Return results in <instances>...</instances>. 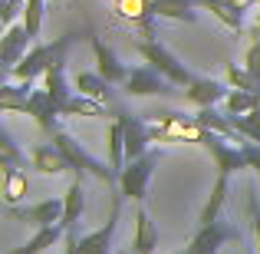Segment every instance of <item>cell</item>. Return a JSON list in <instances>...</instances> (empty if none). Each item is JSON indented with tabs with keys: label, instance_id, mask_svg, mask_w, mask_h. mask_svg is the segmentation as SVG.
I'll list each match as a JSON object with an SVG mask.
<instances>
[{
	"label": "cell",
	"instance_id": "cell-35",
	"mask_svg": "<svg viewBox=\"0 0 260 254\" xmlns=\"http://www.w3.org/2000/svg\"><path fill=\"white\" fill-rule=\"evenodd\" d=\"M241 149H244V155H247V162H250V168L260 175V142H250V139H244L241 142Z\"/></svg>",
	"mask_w": 260,
	"mask_h": 254
},
{
	"label": "cell",
	"instance_id": "cell-12",
	"mask_svg": "<svg viewBox=\"0 0 260 254\" xmlns=\"http://www.w3.org/2000/svg\"><path fill=\"white\" fill-rule=\"evenodd\" d=\"M89 46H92V57H95V73H102V76H106L112 86L115 83H119V86L125 83L128 70H125V63L115 57L112 46H106V40L95 37V33H89Z\"/></svg>",
	"mask_w": 260,
	"mask_h": 254
},
{
	"label": "cell",
	"instance_id": "cell-10",
	"mask_svg": "<svg viewBox=\"0 0 260 254\" xmlns=\"http://www.w3.org/2000/svg\"><path fill=\"white\" fill-rule=\"evenodd\" d=\"M115 119L122 122V132H125V159H139V155L148 152V142L152 139V129H148V119H139V116H128L125 109L115 112Z\"/></svg>",
	"mask_w": 260,
	"mask_h": 254
},
{
	"label": "cell",
	"instance_id": "cell-9",
	"mask_svg": "<svg viewBox=\"0 0 260 254\" xmlns=\"http://www.w3.org/2000/svg\"><path fill=\"white\" fill-rule=\"evenodd\" d=\"M37 43L33 40V33L26 30L23 23H13V26H7L4 30V37H0V63H4V70L10 73L13 66L20 63V60L30 53V46Z\"/></svg>",
	"mask_w": 260,
	"mask_h": 254
},
{
	"label": "cell",
	"instance_id": "cell-8",
	"mask_svg": "<svg viewBox=\"0 0 260 254\" xmlns=\"http://www.w3.org/2000/svg\"><path fill=\"white\" fill-rule=\"evenodd\" d=\"M10 218L30 224L33 231L50 228V224H63V202H59V198H43V202L26 205V208H17V205H13V208H10Z\"/></svg>",
	"mask_w": 260,
	"mask_h": 254
},
{
	"label": "cell",
	"instance_id": "cell-2",
	"mask_svg": "<svg viewBox=\"0 0 260 254\" xmlns=\"http://www.w3.org/2000/svg\"><path fill=\"white\" fill-rule=\"evenodd\" d=\"M53 146L66 155V162H70V168L76 172V175H83V178L92 175V178H99V182H106V185H119V175L112 172V165H106V162H99L95 155H89L70 132L56 129V132H53Z\"/></svg>",
	"mask_w": 260,
	"mask_h": 254
},
{
	"label": "cell",
	"instance_id": "cell-5",
	"mask_svg": "<svg viewBox=\"0 0 260 254\" xmlns=\"http://www.w3.org/2000/svg\"><path fill=\"white\" fill-rule=\"evenodd\" d=\"M158 159H161V152H145V155H139V159L125 162V168H122V175H119V191L128 202L142 205L148 198V178H152Z\"/></svg>",
	"mask_w": 260,
	"mask_h": 254
},
{
	"label": "cell",
	"instance_id": "cell-31",
	"mask_svg": "<svg viewBox=\"0 0 260 254\" xmlns=\"http://www.w3.org/2000/svg\"><path fill=\"white\" fill-rule=\"evenodd\" d=\"M224 83H228L231 89H250V93H260V83L250 76L247 70H244V66H237V63L228 66V76H224Z\"/></svg>",
	"mask_w": 260,
	"mask_h": 254
},
{
	"label": "cell",
	"instance_id": "cell-34",
	"mask_svg": "<svg viewBox=\"0 0 260 254\" xmlns=\"http://www.w3.org/2000/svg\"><path fill=\"white\" fill-rule=\"evenodd\" d=\"M247 208H250V228H254V241H257V254H260V202L254 191L247 198Z\"/></svg>",
	"mask_w": 260,
	"mask_h": 254
},
{
	"label": "cell",
	"instance_id": "cell-22",
	"mask_svg": "<svg viewBox=\"0 0 260 254\" xmlns=\"http://www.w3.org/2000/svg\"><path fill=\"white\" fill-rule=\"evenodd\" d=\"M63 238H66V228H63V224H50V228H40L26 244H20V248H13V251H7V254H43L46 248L59 244Z\"/></svg>",
	"mask_w": 260,
	"mask_h": 254
},
{
	"label": "cell",
	"instance_id": "cell-28",
	"mask_svg": "<svg viewBox=\"0 0 260 254\" xmlns=\"http://www.w3.org/2000/svg\"><path fill=\"white\" fill-rule=\"evenodd\" d=\"M23 159V152L17 149V142L10 139V132L7 129H0V168H17Z\"/></svg>",
	"mask_w": 260,
	"mask_h": 254
},
{
	"label": "cell",
	"instance_id": "cell-24",
	"mask_svg": "<svg viewBox=\"0 0 260 254\" xmlns=\"http://www.w3.org/2000/svg\"><path fill=\"white\" fill-rule=\"evenodd\" d=\"M106 149H109V165H112L115 175H122L125 168V132H122V122L112 119V126L106 129Z\"/></svg>",
	"mask_w": 260,
	"mask_h": 254
},
{
	"label": "cell",
	"instance_id": "cell-23",
	"mask_svg": "<svg viewBox=\"0 0 260 254\" xmlns=\"http://www.w3.org/2000/svg\"><path fill=\"white\" fill-rule=\"evenodd\" d=\"M228 185H231V175H221V172H217L214 188H211L208 202H204V208H201V218H198L201 224H211V221L221 218V208H224V202H228Z\"/></svg>",
	"mask_w": 260,
	"mask_h": 254
},
{
	"label": "cell",
	"instance_id": "cell-1",
	"mask_svg": "<svg viewBox=\"0 0 260 254\" xmlns=\"http://www.w3.org/2000/svg\"><path fill=\"white\" fill-rule=\"evenodd\" d=\"M122 191L112 195V211H109V221L102 228L89 231V235L76 238V231H66V251L63 254H112V238H115V228H119V215H122Z\"/></svg>",
	"mask_w": 260,
	"mask_h": 254
},
{
	"label": "cell",
	"instance_id": "cell-16",
	"mask_svg": "<svg viewBox=\"0 0 260 254\" xmlns=\"http://www.w3.org/2000/svg\"><path fill=\"white\" fill-rule=\"evenodd\" d=\"M115 13H119L122 20H128L132 26H139L142 37H158L155 33V13H152V0H115Z\"/></svg>",
	"mask_w": 260,
	"mask_h": 254
},
{
	"label": "cell",
	"instance_id": "cell-33",
	"mask_svg": "<svg viewBox=\"0 0 260 254\" xmlns=\"http://www.w3.org/2000/svg\"><path fill=\"white\" fill-rule=\"evenodd\" d=\"M244 70L260 83V40H250L247 46V57H244Z\"/></svg>",
	"mask_w": 260,
	"mask_h": 254
},
{
	"label": "cell",
	"instance_id": "cell-27",
	"mask_svg": "<svg viewBox=\"0 0 260 254\" xmlns=\"http://www.w3.org/2000/svg\"><path fill=\"white\" fill-rule=\"evenodd\" d=\"M198 7L211 10V17L221 20V23L228 26V30H234V33H241V30H244V10H234V7L217 4V0H198Z\"/></svg>",
	"mask_w": 260,
	"mask_h": 254
},
{
	"label": "cell",
	"instance_id": "cell-36",
	"mask_svg": "<svg viewBox=\"0 0 260 254\" xmlns=\"http://www.w3.org/2000/svg\"><path fill=\"white\" fill-rule=\"evenodd\" d=\"M217 4H228V7H234V10L247 13V10H254V7H257V0H217Z\"/></svg>",
	"mask_w": 260,
	"mask_h": 254
},
{
	"label": "cell",
	"instance_id": "cell-30",
	"mask_svg": "<svg viewBox=\"0 0 260 254\" xmlns=\"http://www.w3.org/2000/svg\"><path fill=\"white\" fill-rule=\"evenodd\" d=\"M231 122H234V129L244 135V139L260 142V106L254 112H247V116H231Z\"/></svg>",
	"mask_w": 260,
	"mask_h": 254
},
{
	"label": "cell",
	"instance_id": "cell-15",
	"mask_svg": "<svg viewBox=\"0 0 260 254\" xmlns=\"http://www.w3.org/2000/svg\"><path fill=\"white\" fill-rule=\"evenodd\" d=\"M158 251V228H155L152 215H148L145 202L135 205V235L128 244V254H155Z\"/></svg>",
	"mask_w": 260,
	"mask_h": 254
},
{
	"label": "cell",
	"instance_id": "cell-29",
	"mask_svg": "<svg viewBox=\"0 0 260 254\" xmlns=\"http://www.w3.org/2000/svg\"><path fill=\"white\" fill-rule=\"evenodd\" d=\"M43 17H46V4H43V0H26V7H23V26L33 33V40H37L40 30H43Z\"/></svg>",
	"mask_w": 260,
	"mask_h": 254
},
{
	"label": "cell",
	"instance_id": "cell-4",
	"mask_svg": "<svg viewBox=\"0 0 260 254\" xmlns=\"http://www.w3.org/2000/svg\"><path fill=\"white\" fill-rule=\"evenodd\" d=\"M135 53H139L142 60H145L148 66H155V70L161 73V76L165 79H172L175 86H188L191 79H194V73L188 70V66L181 63V60L175 57L172 50H168V46H161L158 43V37H152V40H139V43H135Z\"/></svg>",
	"mask_w": 260,
	"mask_h": 254
},
{
	"label": "cell",
	"instance_id": "cell-19",
	"mask_svg": "<svg viewBox=\"0 0 260 254\" xmlns=\"http://www.w3.org/2000/svg\"><path fill=\"white\" fill-rule=\"evenodd\" d=\"M30 168H37L40 175H63V172H73L70 162H66V155L59 152L56 146H40V149H33Z\"/></svg>",
	"mask_w": 260,
	"mask_h": 254
},
{
	"label": "cell",
	"instance_id": "cell-21",
	"mask_svg": "<svg viewBox=\"0 0 260 254\" xmlns=\"http://www.w3.org/2000/svg\"><path fill=\"white\" fill-rule=\"evenodd\" d=\"M194 119H198V126L211 129V132H221V135H228V139H231V142H237V146L244 142V135L234 129L231 116H221L214 106H204V109H198V112H194Z\"/></svg>",
	"mask_w": 260,
	"mask_h": 254
},
{
	"label": "cell",
	"instance_id": "cell-13",
	"mask_svg": "<svg viewBox=\"0 0 260 254\" xmlns=\"http://www.w3.org/2000/svg\"><path fill=\"white\" fill-rule=\"evenodd\" d=\"M228 93H231L228 83H221V79H211V76H194L188 86H184V99L194 102L198 109L224 102V99H228Z\"/></svg>",
	"mask_w": 260,
	"mask_h": 254
},
{
	"label": "cell",
	"instance_id": "cell-37",
	"mask_svg": "<svg viewBox=\"0 0 260 254\" xmlns=\"http://www.w3.org/2000/svg\"><path fill=\"white\" fill-rule=\"evenodd\" d=\"M250 40H260V20H257V26L250 30Z\"/></svg>",
	"mask_w": 260,
	"mask_h": 254
},
{
	"label": "cell",
	"instance_id": "cell-32",
	"mask_svg": "<svg viewBox=\"0 0 260 254\" xmlns=\"http://www.w3.org/2000/svg\"><path fill=\"white\" fill-rule=\"evenodd\" d=\"M23 7H26V0H4V10H0V26H13V20L17 17H23Z\"/></svg>",
	"mask_w": 260,
	"mask_h": 254
},
{
	"label": "cell",
	"instance_id": "cell-3",
	"mask_svg": "<svg viewBox=\"0 0 260 254\" xmlns=\"http://www.w3.org/2000/svg\"><path fill=\"white\" fill-rule=\"evenodd\" d=\"M70 43H73V33H63V37H56L53 43H33L30 53L10 70V76L17 79V83H33L37 76H43V73L50 70V63L59 57V53L70 50Z\"/></svg>",
	"mask_w": 260,
	"mask_h": 254
},
{
	"label": "cell",
	"instance_id": "cell-6",
	"mask_svg": "<svg viewBox=\"0 0 260 254\" xmlns=\"http://www.w3.org/2000/svg\"><path fill=\"white\" fill-rule=\"evenodd\" d=\"M228 241L241 244L244 235L234 228V224H228V221H221V218H217V221H211V224H201L181 254H217Z\"/></svg>",
	"mask_w": 260,
	"mask_h": 254
},
{
	"label": "cell",
	"instance_id": "cell-7",
	"mask_svg": "<svg viewBox=\"0 0 260 254\" xmlns=\"http://www.w3.org/2000/svg\"><path fill=\"white\" fill-rule=\"evenodd\" d=\"M122 89L128 96H175V83L165 79L155 66H135V70H128Z\"/></svg>",
	"mask_w": 260,
	"mask_h": 254
},
{
	"label": "cell",
	"instance_id": "cell-25",
	"mask_svg": "<svg viewBox=\"0 0 260 254\" xmlns=\"http://www.w3.org/2000/svg\"><path fill=\"white\" fill-rule=\"evenodd\" d=\"M59 116H70V119H106V106L99 99H89V96L76 93L70 102L63 106Z\"/></svg>",
	"mask_w": 260,
	"mask_h": 254
},
{
	"label": "cell",
	"instance_id": "cell-18",
	"mask_svg": "<svg viewBox=\"0 0 260 254\" xmlns=\"http://www.w3.org/2000/svg\"><path fill=\"white\" fill-rule=\"evenodd\" d=\"M198 0H152V13L158 20H175V23H194L198 20Z\"/></svg>",
	"mask_w": 260,
	"mask_h": 254
},
{
	"label": "cell",
	"instance_id": "cell-20",
	"mask_svg": "<svg viewBox=\"0 0 260 254\" xmlns=\"http://www.w3.org/2000/svg\"><path fill=\"white\" fill-rule=\"evenodd\" d=\"M73 86H76V93L89 96V99H99V102H109V99H112V83H109L102 73L79 70L76 76H73Z\"/></svg>",
	"mask_w": 260,
	"mask_h": 254
},
{
	"label": "cell",
	"instance_id": "cell-17",
	"mask_svg": "<svg viewBox=\"0 0 260 254\" xmlns=\"http://www.w3.org/2000/svg\"><path fill=\"white\" fill-rule=\"evenodd\" d=\"M83 215H86V188H83V175H76L63 195V228L76 231Z\"/></svg>",
	"mask_w": 260,
	"mask_h": 254
},
{
	"label": "cell",
	"instance_id": "cell-14",
	"mask_svg": "<svg viewBox=\"0 0 260 254\" xmlns=\"http://www.w3.org/2000/svg\"><path fill=\"white\" fill-rule=\"evenodd\" d=\"M66 53H59L56 60L50 63V70L43 73V89L50 93V99L56 102V109L63 112V106L76 96V86H70V79H66Z\"/></svg>",
	"mask_w": 260,
	"mask_h": 254
},
{
	"label": "cell",
	"instance_id": "cell-11",
	"mask_svg": "<svg viewBox=\"0 0 260 254\" xmlns=\"http://www.w3.org/2000/svg\"><path fill=\"white\" fill-rule=\"evenodd\" d=\"M17 112L33 116V119H37V126L43 129V132H56L59 109H56V102L50 99V93H46V89H33V93L26 96L23 102H20V109H17Z\"/></svg>",
	"mask_w": 260,
	"mask_h": 254
},
{
	"label": "cell",
	"instance_id": "cell-26",
	"mask_svg": "<svg viewBox=\"0 0 260 254\" xmlns=\"http://www.w3.org/2000/svg\"><path fill=\"white\" fill-rule=\"evenodd\" d=\"M26 191H30V182H26V172L23 168H4V202L10 205H17V202H23L26 198Z\"/></svg>",
	"mask_w": 260,
	"mask_h": 254
}]
</instances>
